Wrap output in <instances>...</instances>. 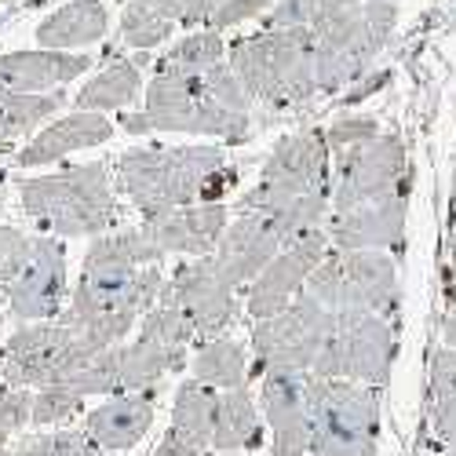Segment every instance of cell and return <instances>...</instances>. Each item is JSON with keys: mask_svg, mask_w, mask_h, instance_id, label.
Segmentation results:
<instances>
[{"mask_svg": "<svg viewBox=\"0 0 456 456\" xmlns=\"http://www.w3.org/2000/svg\"><path fill=\"white\" fill-rule=\"evenodd\" d=\"M442 344L445 347H456V311L442 318Z\"/></svg>", "mask_w": 456, "mask_h": 456, "instance_id": "7dc6e473", "label": "cell"}, {"mask_svg": "<svg viewBox=\"0 0 456 456\" xmlns=\"http://www.w3.org/2000/svg\"><path fill=\"white\" fill-rule=\"evenodd\" d=\"M158 259H165V252L154 241V231L142 223V226H132V231L99 234L85 252L81 274H128V271L154 267Z\"/></svg>", "mask_w": 456, "mask_h": 456, "instance_id": "cb8c5ba5", "label": "cell"}, {"mask_svg": "<svg viewBox=\"0 0 456 456\" xmlns=\"http://www.w3.org/2000/svg\"><path fill=\"white\" fill-rule=\"evenodd\" d=\"M168 278L161 267H142L128 274H81V285L69 296L66 322H95L106 314H128V318H146L161 303Z\"/></svg>", "mask_w": 456, "mask_h": 456, "instance_id": "4fadbf2b", "label": "cell"}, {"mask_svg": "<svg viewBox=\"0 0 456 456\" xmlns=\"http://www.w3.org/2000/svg\"><path fill=\"white\" fill-rule=\"evenodd\" d=\"M387 81H391V69L365 73V77H362L354 88H347L344 95H339V106H358L362 99H369V95H376V92H384V88H387Z\"/></svg>", "mask_w": 456, "mask_h": 456, "instance_id": "7bdbcfd3", "label": "cell"}, {"mask_svg": "<svg viewBox=\"0 0 456 456\" xmlns=\"http://www.w3.org/2000/svg\"><path fill=\"white\" fill-rule=\"evenodd\" d=\"M442 456H456V449H445V452H442Z\"/></svg>", "mask_w": 456, "mask_h": 456, "instance_id": "f5cc1de1", "label": "cell"}, {"mask_svg": "<svg viewBox=\"0 0 456 456\" xmlns=\"http://www.w3.org/2000/svg\"><path fill=\"white\" fill-rule=\"evenodd\" d=\"M110 26V12L102 0H69L37 26V45L48 52H69L99 45Z\"/></svg>", "mask_w": 456, "mask_h": 456, "instance_id": "d4e9b609", "label": "cell"}, {"mask_svg": "<svg viewBox=\"0 0 456 456\" xmlns=\"http://www.w3.org/2000/svg\"><path fill=\"white\" fill-rule=\"evenodd\" d=\"M26 424H33V395L26 387H4L0 391V442Z\"/></svg>", "mask_w": 456, "mask_h": 456, "instance_id": "f35d334b", "label": "cell"}, {"mask_svg": "<svg viewBox=\"0 0 456 456\" xmlns=\"http://www.w3.org/2000/svg\"><path fill=\"white\" fill-rule=\"evenodd\" d=\"M398 4L391 0H311V41L322 95H344L358 85L376 55L391 45Z\"/></svg>", "mask_w": 456, "mask_h": 456, "instance_id": "3957f363", "label": "cell"}, {"mask_svg": "<svg viewBox=\"0 0 456 456\" xmlns=\"http://www.w3.org/2000/svg\"><path fill=\"white\" fill-rule=\"evenodd\" d=\"M19 456H99V445L85 428H66L52 435H33L19 445Z\"/></svg>", "mask_w": 456, "mask_h": 456, "instance_id": "e575fe53", "label": "cell"}, {"mask_svg": "<svg viewBox=\"0 0 456 456\" xmlns=\"http://www.w3.org/2000/svg\"><path fill=\"white\" fill-rule=\"evenodd\" d=\"M0 379H4V351H0Z\"/></svg>", "mask_w": 456, "mask_h": 456, "instance_id": "816d5d0a", "label": "cell"}, {"mask_svg": "<svg viewBox=\"0 0 456 456\" xmlns=\"http://www.w3.org/2000/svg\"><path fill=\"white\" fill-rule=\"evenodd\" d=\"M73 344V325L69 322H29L19 325L4 351V379L8 387H48L66 351Z\"/></svg>", "mask_w": 456, "mask_h": 456, "instance_id": "e0dca14e", "label": "cell"}, {"mask_svg": "<svg viewBox=\"0 0 456 456\" xmlns=\"http://www.w3.org/2000/svg\"><path fill=\"white\" fill-rule=\"evenodd\" d=\"M445 285H449V296H456V238H452L449 259H445Z\"/></svg>", "mask_w": 456, "mask_h": 456, "instance_id": "bcb514c9", "label": "cell"}, {"mask_svg": "<svg viewBox=\"0 0 456 456\" xmlns=\"http://www.w3.org/2000/svg\"><path fill=\"white\" fill-rule=\"evenodd\" d=\"M161 303H172V307L190 314V322H194V329H198V347L208 344V339H219L241 318L238 289L212 267L208 256L186 259L183 267L168 278V285L161 292Z\"/></svg>", "mask_w": 456, "mask_h": 456, "instance_id": "7c38bea8", "label": "cell"}, {"mask_svg": "<svg viewBox=\"0 0 456 456\" xmlns=\"http://www.w3.org/2000/svg\"><path fill=\"white\" fill-rule=\"evenodd\" d=\"M226 59V45L219 29H194L186 33L179 45H172L158 62V77H190V73H205Z\"/></svg>", "mask_w": 456, "mask_h": 456, "instance_id": "4dcf8cb0", "label": "cell"}, {"mask_svg": "<svg viewBox=\"0 0 456 456\" xmlns=\"http://www.w3.org/2000/svg\"><path fill=\"white\" fill-rule=\"evenodd\" d=\"M0 4H4V0H0Z\"/></svg>", "mask_w": 456, "mask_h": 456, "instance_id": "6f0895ef", "label": "cell"}, {"mask_svg": "<svg viewBox=\"0 0 456 456\" xmlns=\"http://www.w3.org/2000/svg\"><path fill=\"white\" fill-rule=\"evenodd\" d=\"M226 62L245 85L248 99L271 113L307 110L322 88L314 69V41L307 26L256 29L226 48Z\"/></svg>", "mask_w": 456, "mask_h": 456, "instance_id": "277c9868", "label": "cell"}, {"mask_svg": "<svg viewBox=\"0 0 456 456\" xmlns=\"http://www.w3.org/2000/svg\"><path fill=\"white\" fill-rule=\"evenodd\" d=\"M175 22L158 15L154 8H146L142 0H132V4H125V15H121V45L125 48H135V52H150L165 45L172 37Z\"/></svg>", "mask_w": 456, "mask_h": 456, "instance_id": "d6a6232c", "label": "cell"}, {"mask_svg": "<svg viewBox=\"0 0 456 456\" xmlns=\"http://www.w3.org/2000/svg\"><path fill=\"white\" fill-rule=\"evenodd\" d=\"M376 135H379V121L376 118H365V113H344V118H336L325 128V139H329L332 154H344V150H351L358 142H369Z\"/></svg>", "mask_w": 456, "mask_h": 456, "instance_id": "8d00e7d4", "label": "cell"}, {"mask_svg": "<svg viewBox=\"0 0 456 456\" xmlns=\"http://www.w3.org/2000/svg\"><path fill=\"white\" fill-rule=\"evenodd\" d=\"M329 252H332V241L325 231L278 252V259H271V267L245 289V314L252 322H263V318H274L278 311H285L289 303L307 289L311 274L322 267V259Z\"/></svg>", "mask_w": 456, "mask_h": 456, "instance_id": "5bb4252c", "label": "cell"}, {"mask_svg": "<svg viewBox=\"0 0 456 456\" xmlns=\"http://www.w3.org/2000/svg\"><path fill=\"white\" fill-rule=\"evenodd\" d=\"M154 405H158V387L113 395L110 402L85 412V431L99 445V452H125L146 438L150 424H154Z\"/></svg>", "mask_w": 456, "mask_h": 456, "instance_id": "7402d4cb", "label": "cell"}, {"mask_svg": "<svg viewBox=\"0 0 456 456\" xmlns=\"http://www.w3.org/2000/svg\"><path fill=\"white\" fill-rule=\"evenodd\" d=\"M106 456H113V452H106Z\"/></svg>", "mask_w": 456, "mask_h": 456, "instance_id": "9f6ffc18", "label": "cell"}, {"mask_svg": "<svg viewBox=\"0 0 456 456\" xmlns=\"http://www.w3.org/2000/svg\"><path fill=\"white\" fill-rule=\"evenodd\" d=\"M456 395V347H435L431 369H428V405L445 402Z\"/></svg>", "mask_w": 456, "mask_h": 456, "instance_id": "74e56055", "label": "cell"}, {"mask_svg": "<svg viewBox=\"0 0 456 456\" xmlns=\"http://www.w3.org/2000/svg\"><path fill=\"white\" fill-rule=\"evenodd\" d=\"M274 4H278V0H223V8L216 12V19H212L208 29H219L223 33V29L241 26V22L256 19V15H267Z\"/></svg>", "mask_w": 456, "mask_h": 456, "instance_id": "60d3db41", "label": "cell"}, {"mask_svg": "<svg viewBox=\"0 0 456 456\" xmlns=\"http://www.w3.org/2000/svg\"><path fill=\"white\" fill-rule=\"evenodd\" d=\"M223 168L226 158L212 142L132 146L118 161V186L142 219L154 223L175 208L201 205L208 198V183Z\"/></svg>", "mask_w": 456, "mask_h": 456, "instance_id": "5b68a950", "label": "cell"}, {"mask_svg": "<svg viewBox=\"0 0 456 456\" xmlns=\"http://www.w3.org/2000/svg\"><path fill=\"white\" fill-rule=\"evenodd\" d=\"M303 292L332 314H379L391 322L402 307L398 259L376 248H332Z\"/></svg>", "mask_w": 456, "mask_h": 456, "instance_id": "52a82bcc", "label": "cell"}, {"mask_svg": "<svg viewBox=\"0 0 456 456\" xmlns=\"http://www.w3.org/2000/svg\"><path fill=\"white\" fill-rule=\"evenodd\" d=\"M405 219H409V194L347 212H329L325 234L332 248H376L398 259L405 252Z\"/></svg>", "mask_w": 456, "mask_h": 456, "instance_id": "d6986e66", "label": "cell"}, {"mask_svg": "<svg viewBox=\"0 0 456 456\" xmlns=\"http://www.w3.org/2000/svg\"><path fill=\"white\" fill-rule=\"evenodd\" d=\"M146 226L154 231V241L161 245L165 256L201 259V256H212L219 238L226 234V226H231V208L223 201H201V205L175 208L154 223H146Z\"/></svg>", "mask_w": 456, "mask_h": 456, "instance_id": "ffe728a7", "label": "cell"}, {"mask_svg": "<svg viewBox=\"0 0 456 456\" xmlns=\"http://www.w3.org/2000/svg\"><path fill=\"white\" fill-rule=\"evenodd\" d=\"M139 66H142V59H110L95 77L77 92V110L106 113V110H121V106L135 102V95L142 88Z\"/></svg>", "mask_w": 456, "mask_h": 456, "instance_id": "f1b7e54d", "label": "cell"}, {"mask_svg": "<svg viewBox=\"0 0 456 456\" xmlns=\"http://www.w3.org/2000/svg\"><path fill=\"white\" fill-rule=\"evenodd\" d=\"M391 4H398V0H391Z\"/></svg>", "mask_w": 456, "mask_h": 456, "instance_id": "11a10c76", "label": "cell"}, {"mask_svg": "<svg viewBox=\"0 0 456 456\" xmlns=\"http://www.w3.org/2000/svg\"><path fill=\"white\" fill-rule=\"evenodd\" d=\"M409 190H412V168L398 132H379L376 139L336 154L332 212L402 198Z\"/></svg>", "mask_w": 456, "mask_h": 456, "instance_id": "30bf717a", "label": "cell"}, {"mask_svg": "<svg viewBox=\"0 0 456 456\" xmlns=\"http://www.w3.org/2000/svg\"><path fill=\"white\" fill-rule=\"evenodd\" d=\"M66 95L48 92V95H4L0 92V146L33 132L41 121H48L52 113H59Z\"/></svg>", "mask_w": 456, "mask_h": 456, "instance_id": "1f68e13d", "label": "cell"}, {"mask_svg": "<svg viewBox=\"0 0 456 456\" xmlns=\"http://www.w3.org/2000/svg\"><path fill=\"white\" fill-rule=\"evenodd\" d=\"M22 212L41 231L62 238L102 234L118 223V201L110 190V172L102 161L73 165L55 175H37L19 183Z\"/></svg>", "mask_w": 456, "mask_h": 456, "instance_id": "8992f818", "label": "cell"}, {"mask_svg": "<svg viewBox=\"0 0 456 456\" xmlns=\"http://www.w3.org/2000/svg\"><path fill=\"white\" fill-rule=\"evenodd\" d=\"M431 428H435V438L445 445V449H456V395L445 398V402H431Z\"/></svg>", "mask_w": 456, "mask_h": 456, "instance_id": "b9f144b4", "label": "cell"}, {"mask_svg": "<svg viewBox=\"0 0 456 456\" xmlns=\"http://www.w3.org/2000/svg\"><path fill=\"white\" fill-rule=\"evenodd\" d=\"M194 379L216 391H238L248 384V354L238 339H208L194 354Z\"/></svg>", "mask_w": 456, "mask_h": 456, "instance_id": "f546056e", "label": "cell"}, {"mask_svg": "<svg viewBox=\"0 0 456 456\" xmlns=\"http://www.w3.org/2000/svg\"><path fill=\"white\" fill-rule=\"evenodd\" d=\"M395 329L379 314H336V329L314 365V376L387 387L395 369Z\"/></svg>", "mask_w": 456, "mask_h": 456, "instance_id": "8fae6325", "label": "cell"}, {"mask_svg": "<svg viewBox=\"0 0 456 456\" xmlns=\"http://www.w3.org/2000/svg\"><path fill=\"white\" fill-rule=\"evenodd\" d=\"M263 445V420L259 409L248 395V387L238 391H219L216 405V431H212V449L219 452H252Z\"/></svg>", "mask_w": 456, "mask_h": 456, "instance_id": "4316f807", "label": "cell"}, {"mask_svg": "<svg viewBox=\"0 0 456 456\" xmlns=\"http://www.w3.org/2000/svg\"><path fill=\"white\" fill-rule=\"evenodd\" d=\"M449 231H456V175H452V198H449Z\"/></svg>", "mask_w": 456, "mask_h": 456, "instance_id": "c3c4849f", "label": "cell"}, {"mask_svg": "<svg viewBox=\"0 0 456 456\" xmlns=\"http://www.w3.org/2000/svg\"><path fill=\"white\" fill-rule=\"evenodd\" d=\"M336 329V314L307 292H299L274 318L252 322V372H314L329 336Z\"/></svg>", "mask_w": 456, "mask_h": 456, "instance_id": "9c48e42d", "label": "cell"}, {"mask_svg": "<svg viewBox=\"0 0 456 456\" xmlns=\"http://www.w3.org/2000/svg\"><path fill=\"white\" fill-rule=\"evenodd\" d=\"M154 456H205L198 445H190L183 435H175L172 428L165 431V438H161V445L154 449Z\"/></svg>", "mask_w": 456, "mask_h": 456, "instance_id": "ee69618b", "label": "cell"}, {"mask_svg": "<svg viewBox=\"0 0 456 456\" xmlns=\"http://www.w3.org/2000/svg\"><path fill=\"white\" fill-rule=\"evenodd\" d=\"M278 252H285L278 226L259 212H238L208 259H212V267L241 292L271 267V259H278Z\"/></svg>", "mask_w": 456, "mask_h": 456, "instance_id": "2e32d148", "label": "cell"}, {"mask_svg": "<svg viewBox=\"0 0 456 456\" xmlns=\"http://www.w3.org/2000/svg\"><path fill=\"white\" fill-rule=\"evenodd\" d=\"M332 150L325 128H299L271 150L259 183L238 201V212L267 216L289 245L325 231L332 212Z\"/></svg>", "mask_w": 456, "mask_h": 456, "instance_id": "6da1fadb", "label": "cell"}, {"mask_svg": "<svg viewBox=\"0 0 456 456\" xmlns=\"http://www.w3.org/2000/svg\"><path fill=\"white\" fill-rule=\"evenodd\" d=\"M29 248H33V238L15 231V226H0V281H12L29 259Z\"/></svg>", "mask_w": 456, "mask_h": 456, "instance_id": "ab89813d", "label": "cell"}, {"mask_svg": "<svg viewBox=\"0 0 456 456\" xmlns=\"http://www.w3.org/2000/svg\"><path fill=\"white\" fill-rule=\"evenodd\" d=\"M85 412V398L69 387L48 384L33 395V424L37 428H48V424H69L73 416Z\"/></svg>", "mask_w": 456, "mask_h": 456, "instance_id": "d590c367", "label": "cell"}, {"mask_svg": "<svg viewBox=\"0 0 456 456\" xmlns=\"http://www.w3.org/2000/svg\"><path fill=\"white\" fill-rule=\"evenodd\" d=\"M216 405L219 391L201 384V379H183V387L175 391L172 405V431L183 435L190 445H198L201 452L212 449V431H216Z\"/></svg>", "mask_w": 456, "mask_h": 456, "instance_id": "83f0119b", "label": "cell"}, {"mask_svg": "<svg viewBox=\"0 0 456 456\" xmlns=\"http://www.w3.org/2000/svg\"><path fill=\"white\" fill-rule=\"evenodd\" d=\"M92 69V55L69 52H8L0 55V92L4 95H48Z\"/></svg>", "mask_w": 456, "mask_h": 456, "instance_id": "44dd1931", "label": "cell"}, {"mask_svg": "<svg viewBox=\"0 0 456 456\" xmlns=\"http://www.w3.org/2000/svg\"><path fill=\"white\" fill-rule=\"evenodd\" d=\"M59 387L77 391L81 398H88V395H121V347L102 351L95 362H88L85 369L66 376Z\"/></svg>", "mask_w": 456, "mask_h": 456, "instance_id": "836d02e7", "label": "cell"}, {"mask_svg": "<svg viewBox=\"0 0 456 456\" xmlns=\"http://www.w3.org/2000/svg\"><path fill=\"white\" fill-rule=\"evenodd\" d=\"M121 4H132V0H121Z\"/></svg>", "mask_w": 456, "mask_h": 456, "instance_id": "db71d44e", "label": "cell"}, {"mask_svg": "<svg viewBox=\"0 0 456 456\" xmlns=\"http://www.w3.org/2000/svg\"><path fill=\"white\" fill-rule=\"evenodd\" d=\"M8 311L19 322H48L59 318L66 303V248L55 238H33L26 267L4 285Z\"/></svg>", "mask_w": 456, "mask_h": 456, "instance_id": "9a60e30c", "label": "cell"}, {"mask_svg": "<svg viewBox=\"0 0 456 456\" xmlns=\"http://www.w3.org/2000/svg\"><path fill=\"white\" fill-rule=\"evenodd\" d=\"M205 456H238V452H219V449H212V452H205Z\"/></svg>", "mask_w": 456, "mask_h": 456, "instance_id": "f907efd6", "label": "cell"}, {"mask_svg": "<svg viewBox=\"0 0 456 456\" xmlns=\"http://www.w3.org/2000/svg\"><path fill=\"white\" fill-rule=\"evenodd\" d=\"M259 409L271 428L274 456H311L307 372H267L259 384Z\"/></svg>", "mask_w": 456, "mask_h": 456, "instance_id": "ac0fdd59", "label": "cell"}, {"mask_svg": "<svg viewBox=\"0 0 456 456\" xmlns=\"http://www.w3.org/2000/svg\"><path fill=\"white\" fill-rule=\"evenodd\" d=\"M311 456H376L379 387L307 372Z\"/></svg>", "mask_w": 456, "mask_h": 456, "instance_id": "ba28073f", "label": "cell"}, {"mask_svg": "<svg viewBox=\"0 0 456 456\" xmlns=\"http://www.w3.org/2000/svg\"><path fill=\"white\" fill-rule=\"evenodd\" d=\"M252 99L231 62H219L190 77H158L146 85V110L121 113V132H183L223 142H245L252 132Z\"/></svg>", "mask_w": 456, "mask_h": 456, "instance_id": "7a4b0ae2", "label": "cell"}, {"mask_svg": "<svg viewBox=\"0 0 456 456\" xmlns=\"http://www.w3.org/2000/svg\"><path fill=\"white\" fill-rule=\"evenodd\" d=\"M146 8H154L158 15H165V19H172L175 26L183 22V15H186V8H190V0H142Z\"/></svg>", "mask_w": 456, "mask_h": 456, "instance_id": "f6af8a7d", "label": "cell"}, {"mask_svg": "<svg viewBox=\"0 0 456 456\" xmlns=\"http://www.w3.org/2000/svg\"><path fill=\"white\" fill-rule=\"evenodd\" d=\"M4 303H8V289H4V281H0V318H4Z\"/></svg>", "mask_w": 456, "mask_h": 456, "instance_id": "681fc988", "label": "cell"}, {"mask_svg": "<svg viewBox=\"0 0 456 456\" xmlns=\"http://www.w3.org/2000/svg\"><path fill=\"white\" fill-rule=\"evenodd\" d=\"M113 128L102 113L92 110H77V113H66V118L52 121L45 132H37L22 150H19V165L22 168H45L52 161H62L73 150H88L99 142L113 139Z\"/></svg>", "mask_w": 456, "mask_h": 456, "instance_id": "603a6c76", "label": "cell"}, {"mask_svg": "<svg viewBox=\"0 0 456 456\" xmlns=\"http://www.w3.org/2000/svg\"><path fill=\"white\" fill-rule=\"evenodd\" d=\"M186 365V347H172L158 336L139 332L135 344L121 347V395L132 391H154L168 372Z\"/></svg>", "mask_w": 456, "mask_h": 456, "instance_id": "484cf974", "label": "cell"}]
</instances>
